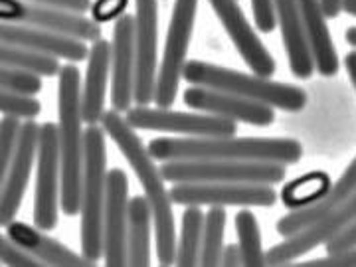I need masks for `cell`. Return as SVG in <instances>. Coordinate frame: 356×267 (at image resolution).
Segmentation results:
<instances>
[{"label":"cell","instance_id":"1","mask_svg":"<svg viewBox=\"0 0 356 267\" xmlns=\"http://www.w3.org/2000/svg\"><path fill=\"white\" fill-rule=\"evenodd\" d=\"M103 129L127 159L131 168L139 178L147 200L153 206L154 234H156V255L161 266L177 264V236H175V216L172 198L165 188L163 168H156L149 147H143L135 129L123 119L119 111H105L102 117Z\"/></svg>","mask_w":356,"mask_h":267},{"label":"cell","instance_id":"2","mask_svg":"<svg viewBox=\"0 0 356 267\" xmlns=\"http://www.w3.org/2000/svg\"><path fill=\"white\" fill-rule=\"evenodd\" d=\"M149 151L156 161H266L295 165L303 159V145L295 139H154Z\"/></svg>","mask_w":356,"mask_h":267},{"label":"cell","instance_id":"3","mask_svg":"<svg viewBox=\"0 0 356 267\" xmlns=\"http://www.w3.org/2000/svg\"><path fill=\"white\" fill-rule=\"evenodd\" d=\"M79 70L64 65L58 74V139L62 159V210L65 216L81 212L83 168H86V131L81 129Z\"/></svg>","mask_w":356,"mask_h":267},{"label":"cell","instance_id":"4","mask_svg":"<svg viewBox=\"0 0 356 267\" xmlns=\"http://www.w3.org/2000/svg\"><path fill=\"white\" fill-rule=\"evenodd\" d=\"M182 77L192 86L228 91L245 99L266 103L289 113L303 111L307 107V93L291 83L271 81L269 77L250 76L243 72H236L229 67L204 64V62H188Z\"/></svg>","mask_w":356,"mask_h":267},{"label":"cell","instance_id":"5","mask_svg":"<svg viewBox=\"0 0 356 267\" xmlns=\"http://www.w3.org/2000/svg\"><path fill=\"white\" fill-rule=\"evenodd\" d=\"M107 194L105 129H86V168L81 191V254L97 264L103 257V210Z\"/></svg>","mask_w":356,"mask_h":267},{"label":"cell","instance_id":"6","mask_svg":"<svg viewBox=\"0 0 356 267\" xmlns=\"http://www.w3.org/2000/svg\"><path fill=\"white\" fill-rule=\"evenodd\" d=\"M163 177L168 182H245L277 184L285 178V165L266 161H166Z\"/></svg>","mask_w":356,"mask_h":267},{"label":"cell","instance_id":"7","mask_svg":"<svg viewBox=\"0 0 356 267\" xmlns=\"http://www.w3.org/2000/svg\"><path fill=\"white\" fill-rule=\"evenodd\" d=\"M198 0H175V10L166 32L163 62L159 65L154 103L159 107H170L177 99L178 83L186 67V54L192 40Z\"/></svg>","mask_w":356,"mask_h":267},{"label":"cell","instance_id":"8","mask_svg":"<svg viewBox=\"0 0 356 267\" xmlns=\"http://www.w3.org/2000/svg\"><path fill=\"white\" fill-rule=\"evenodd\" d=\"M2 22H16L50 30L86 42H97L102 38V26L97 20L86 18L81 14L70 13L56 6H44L28 0H0Z\"/></svg>","mask_w":356,"mask_h":267},{"label":"cell","instance_id":"9","mask_svg":"<svg viewBox=\"0 0 356 267\" xmlns=\"http://www.w3.org/2000/svg\"><path fill=\"white\" fill-rule=\"evenodd\" d=\"M127 123L133 129L161 131V133H182L196 137H234L238 125L228 117L212 113H182L170 111L168 107L149 109L133 107L127 111Z\"/></svg>","mask_w":356,"mask_h":267},{"label":"cell","instance_id":"10","mask_svg":"<svg viewBox=\"0 0 356 267\" xmlns=\"http://www.w3.org/2000/svg\"><path fill=\"white\" fill-rule=\"evenodd\" d=\"M62 159H60V139L58 125L44 123L40 127L38 140V178L34 192V224L44 232L58 226V191L62 184Z\"/></svg>","mask_w":356,"mask_h":267},{"label":"cell","instance_id":"11","mask_svg":"<svg viewBox=\"0 0 356 267\" xmlns=\"http://www.w3.org/2000/svg\"><path fill=\"white\" fill-rule=\"evenodd\" d=\"M170 198L182 206H273L277 202V192L266 184H245V182H180L172 191Z\"/></svg>","mask_w":356,"mask_h":267},{"label":"cell","instance_id":"12","mask_svg":"<svg viewBox=\"0 0 356 267\" xmlns=\"http://www.w3.org/2000/svg\"><path fill=\"white\" fill-rule=\"evenodd\" d=\"M135 103L147 107L154 102L156 89V40H159V4L156 0H135Z\"/></svg>","mask_w":356,"mask_h":267},{"label":"cell","instance_id":"13","mask_svg":"<svg viewBox=\"0 0 356 267\" xmlns=\"http://www.w3.org/2000/svg\"><path fill=\"white\" fill-rule=\"evenodd\" d=\"M356 220V194H353L343 206L329 212L327 216L315 220L311 226L299 229L285 242L273 245L266 254L267 266H285L301 255L313 252L321 243H327L337 234H341L350 222Z\"/></svg>","mask_w":356,"mask_h":267},{"label":"cell","instance_id":"14","mask_svg":"<svg viewBox=\"0 0 356 267\" xmlns=\"http://www.w3.org/2000/svg\"><path fill=\"white\" fill-rule=\"evenodd\" d=\"M129 180L121 168L107 172V194L103 210V259L109 267L127 264V228H129Z\"/></svg>","mask_w":356,"mask_h":267},{"label":"cell","instance_id":"15","mask_svg":"<svg viewBox=\"0 0 356 267\" xmlns=\"http://www.w3.org/2000/svg\"><path fill=\"white\" fill-rule=\"evenodd\" d=\"M40 127L36 121L28 119L22 125V135L18 140L16 153L6 175L2 178V194H0V224L6 228L18 214L24 200L28 180L32 172L34 159L38 154Z\"/></svg>","mask_w":356,"mask_h":267},{"label":"cell","instance_id":"16","mask_svg":"<svg viewBox=\"0 0 356 267\" xmlns=\"http://www.w3.org/2000/svg\"><path fill=\"white\" fill-rule=\"evenodd\" d=\"M184 103L192 109H198L204 113L228 117L232 121H242V123L255 125V127H267V125H273V121H275V111L271 105L245 99V97L234 95L228 91L204 88V86H194V88L186 89Z\"/></svg>","mask_w":356,"mask_h":267},{"label":"cell","instance_id":"17","mask_svg":"<svg viewBox=\"0 0 356 267\" xmlns=\"http://www.w3.org/2000/svg\"><path fill=\"white\" fill-rule=\"evenodd\" d=\"M216 13L218 20L226 28L234 48L240 51L243 62L252 67L255 76L271 77L275 74V60L269 54L261 40L257 38L254 28L243 16L238 0H208Z\"/></svg>","mask_w":356,"mask_h":267},{"label":"cell","instance_id":"18","mask_svg":"<svg viewBox=\"0 0 356 267\" xmlns=\"http://www.w3.org/2000/svg\"><path fill=\"white\" fill-rule=\"evenodd\" d=\"M135 16L117 18L111 42V105L123 113L135 99Z\"/></svg>","mask_w":356,"mask_h":267},{"label":"cell","instance_id":"19","mask_svg":"<svg viewBox=\"0 0 356 267\" xmlns=\"http://www.w3.org/2000/svg\"><path fill=\"white\" fill-rule=\"evenodd\" d=\"M0 36H2V44L22 46V48H30V50L42 51V54H50L56 58H64L70 62H83L89 56L86 40L56 34V32L42 30L36 26L2 22Z\"/></svg>","mask_w":356,"mask_h":267},{"label":"cell","instance_id":"20","mask_svg":"<svg viewBox=\"0 0 356 267\" xmlns=\"http://www.w3.org/2000/svg\"><path fill=\"white\" fill-rule=\"evenodd\" d=\"M273 2H275L277 24L281 28V36H283L293 76L299 79H309L315 72V60H313L311 46L307 40L301 4L299 0H273Z\"/></svg>","mask_w":356,"mask_h":267},{"label":"cell","instance_id":"21","mask_svg":"<svg viewBox=\"0 0 356 267\" xmlns=\"http://www.w3.org/2000/svg\"><path fill=\"white\" fill-rule=\"evenodd\" d=\"M44 229L38 226L32 228L24 222H10L6 226V236L18 243L20 248H24L26 252L36 255L44 266H62V267H88L95 266L93 261H89L86 255L72 252L67 245H64L58 240H51L50 236L42 234Z\"/></svg>","mask_w":356,"mask_h":267},{"label":"cell","instance_id":"22","mask_svg":"<svg viewBox=\"0 0 356 267\" xmlns=\"http://www.w3.org/2000/svg\"><path fill=\"white\" fill-rule=\"evenodd\" d=\"M109 72H111V44L99 38L89 48L86 83L81 91V113H83V123L88 125H97V121H102L105 113L103 107H105Z\"/></svg>","mask_w":356,"mask_h":267},{"label":"cell","instance_id":"23","mask_svg":"<svg viewBox=\"0 0 356 267\" xmlns=\"http://www.w3.org/2000/svg\"><path fill=\"white\" fill-rule=\"evenodd\" d=\"M353 194H356V159L346 166L343 177L332 184L329 194L323 200L311 204V206H305V208H299V210H293L289 216L281 218L277 226H275L277 234L283 236V238H289L293 234H297L299 229L311 226L318 218L327 216L329 212L337 210L339 206H343Z\"/></svg>","mask_w":356,"mask_h":267},{"label":"cell","instance_id":"24","mask_svg":"<svg viewBox=\"0 0 356 267\" xmlns=\"http://www.w3.org/2000/svg\"><path fill=\"white\" fill-rule=\"evenodd\" d=\"M301 4V14L305 22V32L311 54L315 60V67L321 76L332 77L339 74V54L332 44L331 32L327 26V14L323 10L321 0H299Z\"/></svg>","mask_w":356,"mask_h":267},{"label":"cell","instance_id":"25","mask_svg":"<svg viewBox=\"0 0 356 267\" xmlns=\"http://www.w3.org/2000/svg\"><path fill=\"white\" fill-rule=\"evenodd\" d=\"M151 224H154L153 206L147 200V196H135V198L129 202V266H151Z\"/></svg>","mask_w":356,"mask_h":267},{"label":"cell","instance_id":"26","mask_svg":"<svg viewBox=\"0 0 356 267\" xmlns=\"http://www.w3.org/2000/svg\"><path fill=\"white\" fill-rule=\"evenodd\" d=\"M331 186V177L327 172H309L283 186L281 202L289 210H299L323 200L329 194Z\"/></svg>","mask_w":356,"mask_h":267},{"label":"cell","instance_id":"27","mask_svg":"<svg viewBox=\"0 0 356 267\" xmlns=\"http://www.w3.org/2000/svg\"><path fill=\"white\" fill-rule=\"evenodd\" d=\"M204 212L200 206L191 204L182 214V232L177 248V266L192 267L200 264L204 234Z\"/></svg>","mask_w":356,"mask_h":267},{"label":"cell","instance_id":"28","mask_svg":"<svg viewBox=\"0 0 356 267\" xmlns=\"http://www.w3.org/2000/svg\"><path fill=\"white\" fill-rule=\"evenodd\" d=\"M0 62H2V65L26 70V72H32V74H38V76L44 77L58 76L62 70L56 56L22 48V46H13V44H2Z\"/></svg>","mask_w":356,"mask_h":267},{"label":"cell","instance_id":"29","mask_svg":"<svg viewBox=\"0 0 356 267\" xmlns=\"http://www.w3.org/2000/svg\"><path fill=\"white\" fill-rule=\"evenodd\" d=\"M226 210L224 206H210L204 218L202 250H200V266H220L222 252H224V229H226Z\"/></svg>","mask_w":356,"mask_h":267},{"label":"cell","instance_id":"30","mask_svg":"<svg viewBox=\"0 0 356 267\" xmlns=\"http://www.w3.org/2000/svg\"><path fill=\"white\" fill-rule=\"evenodd\" d=\"M236 234H238V243L242 248L243 266H267L266 252L261 248L259 224L255 220L254 212H250V210H240L238 212V216H236Z\"/></svg>","mask_w":356,"mask_h":267},{"label":"cell","instance_id":"31","mask_svg":"<svg viewBox=\"0 0 356 267\" xmlns=\"http://www.w3.org/2000/svg\"><path fill=\"white\" fill-rule=\"evenodd\" d=\"M18 119L20 117L4 115V119L0 123V166H2V178H4L8 166L13 163L18 140H20V135H22V123Z\"/></svg>","mask_w":356,"mask_h":267},{"label":"cell","instance_id":"32","mask_svg":"<svg viewBox=\"0 0 356 267\" xmlns=\"http://www.w3.org/2000/svg\"><path fill=\"white\" fill-rule=\"evenodd\" d=\"M0 86L2 89L16 91V93H24V95H36L42 89V76L18 70V67H8L2 65L0 70Z\"/></svg>","mask_w":356,"mask_h":267},{"label":"cell","instance_id":"33","mask_svg":"<svg viewBox=\"0 0 356 267\" xmlns=\"http://www.w3.org/2000/svg\"><path fill=\"white\" fill-rule=\"evenodd\" d=\"M0 111L4 115L20 117V119H34L42 111V103L38 99H34V95H24V93L2 89Z\"/></svg>","mask_w":356,"mask_h":267},{"label":"cell","instance_id":"34","mask_svg":"<svg viewBox=\"0 0 356 267\" xmlns=\"http://www.w3.org/2000/svg\"><path fill=\"white\" fill-rule=\"evenodd\" d=\"M0 259L8 267H40L44 266L36 255L26 252L18 243H14L8 236L0 238Z\"/></svg>","mask_w":356,"mask_h":267},{"label":"cell","instance_id":"35","mask_svg":"<svg viewBox=\"0 0 356 267\" xmlns=\"http://www.w3.org/2000/svg\"><path fill=\"white\" fill-rule=\"evenodd\" d=\"M252 8H254L255 26L266 34L273 32L277 26L275 2L273 0H252Z\"/></svg>","mask_w":356,"mask_h":267},{"label":"cell","instance_id":"36","mask_svg":"<svg viewBox=\"0 0 356 267\" xmlns=\"http://www.w3.org/2000/svg\"><path fill=\"white\" fill-rule=\"evenodd\" d=\"M129 0H97L93 4V20L102 22H109L111 18H121L125 14Z\"/></svg>","mask_w":356,"mask_h":267},{"label":"cell","instance_id":"37","mask_svg":"<svg viewBox=\"0 0 356 267\" xmlns=\"http://www.w3.org/2000/svg\"><path fill=\"white\" fill-rule=\"evenodd\" d=\"M327 245V254H343V252H348V250H355L356 248V220L350 222L346 228L337 234L332 240L325 243Z\"/></svg>","mask_w":356,"mask_h":267},{"label":"cell","instance_id":"38","mask_svg":"<svg viewBox=\"0 0 356 267\" xmlns=\"http://www.w3.org/2000/svg\"><path fill=\"white\" fill-rule=\"evenodd\" d=\"M303 267H356V248L343 254H327V257H318L301 264Z\"/></svg>","mask_w":356,"mask_h":267},{"label":"cell","instance_id":"39","mask_svg":"<svg viewBox=\"0 0 356 267\" xmlns=\"http://www.w3.org/2000/svg\"><path fill=\"white\" fill-rule=\"evenodd\" d=\"M28 2H36L44 6H56V8H64L70 13L83 14L91 8V0H28Z\"/></svg>","mask_w":356,"mask_h":267},{"label":"cell","instance_id":"40","mask_svg":"<svg viewBox=\"0 0 356 267\" xmlns=\"http://www.w3.org/2000/svg\"><path fill=\"white\" fill-rule=\"evenodd\" d=\"M220 266L226 267H236V266H243V254L240 243H232V245H226L224 252H222V259H220Z\"/></svg>","mask_w":356,"mask_h":267},{"label":"cell","instance_id":"41","mask_svg":"<svg viewBox=\"0 0 356 267\" xmlns=\"http://www.w3.org/2000/svg\"><path fill=\"white\" fill-rule=\"evenodd\" d=\"M321 4H323L327 18H337L343 13V0H321Z\"/></svg>","mask_w":356,"mask_h":267},{"label":"cell","instance_id":"42","mask_svg":"<svg viewBox=\"0 0 356 267\" xmlns=\"http://www.w3.org/2000/svg\"><path fill=\"white\" fill-rule=\"evenodd\" d=\"M344 65H346V74H348V77H350V81H353V86H355L356 89V50L346 54Z\"/></svg>","mask_w":356,"mask_h":267},{"label":"cell","instance_id":"43","mask_svg":"<svg viewBox=\"0 0 356 267\" xmlns=\"http://www.w3.org/2000/svg\"><path fill=\"white\" fill-rule=\"evenodd\" d=\"M343 10L356 18V0H343Z\"/></svg>","mask_w":356,"mask_h":267},{"label":"cell","instance_id":"44","mask_svg":"<svg viewBox=\"0 0 356 267\" xmlns=\"http://www.w3.org/2000/svg\"><path fill=\"white\" fill-rule=\"evenodd\" d=\"M344 38H346V42H348L350 46H355L356 48V26L348 28V30L344 32Z\"/></svg>","mask_w":356,"mask_h":267}]
</instances>
